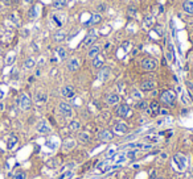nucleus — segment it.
<instances>
[{
  "mask_svg": "<svg viewBox=\"0 0 193 179\" xmlns=\"http://www.w3.org/2000/svg\"><path fill=\"white\" fill-rule=\"evenodd\" d=\"M101 20H102V17H101V15H99V13H93L91 19H90V21L87 22V24H89V25H95V24H98Z\"/></svg>",
  "mask_w": 193,
  "mask_h": 179,
  "instance_id": "a878e982",
  "label": "nucleus"
},
{
  "mask_svg": "<svg viewBox=\"0 0 193 179\" xmlns=\"http://www.w3.org/2000/svg\"><path fill=\"white\" fill-rule=\"evenodd\" d=\"M78 140L81 141V142H83V144L89 142V141H90V134H89V133H86V132H81L78 134Z\"/></svg>",
  "mask_w": 193,
  "mask_h": 179,
  "instance_id": "cd10ccee",
  "label": "nucleus"
},
{
  "mask_svg": "<svg viewBox=\"0 0 193 179\" xmlns=\"http://www.w3.org/2000/svg\"><path fill=\"white\" fill-rule=\"evenodd\" d=\"M106 103L109 106H114V104H118L119 103V96L116 93H109L106 96Z\"/></svg>",
  "mask_w": 193,
  "mask_h": 179,
  "instance_id": "a211bd4d",
  "label": "nucleus"
},
{
  "mask_svg": "<svg viewBox=\"0 0 193 179\" xmlns=\"http://www.w3.org/2000/svg\"><path fill=\"white\" fill-rule=\"evenodd\" d=\"M36 130H37L38 133H41V134H49V133L52 132V128H50V125L45 120H41V121H38V124L36 125Z\"/></svg>",
  "mask_w": 193,
  "mask_h": 179,
  "instance_id": "0eeeda50",
  "label": "nucleus"
},
{
  "mask_svg": "<svg viewBox=\"0 0 193 179\" xmlns=\"http://www.w3.org/2000/svg\"><path fill=\"white\" fill-rule=\"evenodd\" d=\"M12 1H13V3H19L20 0H12Z\"/></svg>",
  "mask_w": 193,
  "mask_h": 179,
  "instance_id": "c03bdc74",
  "label": "nucleus"
},
{
  "mask_svg": "<svg viewBox=\"0 0 193 179\" xmlns=\"http://www.w3.org/2000/svg\"><path fill=\"white\" fill-rule=\"evenodd\" d=\"M56 53H57L58 58L61 59V61L66 58V54H67V53H66V49H65V47H58V49L56 50Z\"/></svg>",
  "mask_w": 193,
  "mask_h": 179,
  "instance_id": "2f4dec72",
  "label": "nucleus"
},
{
  "mask_svg": "<svg viewBox=\"0 0 193 179\" xmlns=\"http://www.w3.org/2000/svg\"><path fill=\"white\" fill-rule=\"evenodd\" d=\"M19 107L22 111H28L30 108V98L27 93H21L19 98Z\"/></svg>",
  "mask_w": 193,
  "mask_h": 179,
  "instance_id": "20e7f679",
  "label": "nucleus"
},
{
  "mask_svg": "<svg viewBox=\"0 0 193 179\" xmlns=\"http://www.w3.org/2000/svg\"><path fill=\"white\" fill-rule=\"evenodd\" d=\"M65 37H66V35H65V32H57L54 36H53V40H54L56 42H61V41H64L65 40Z\"/></svg>",
  "mask_w": 193,
  "mask_h": 179,
  "instance_id": "7c9ffc66",
  "label": "nucleus"
},
{
  "mask_svg": "<svg viewBox=\"0 0 193 179\" xmlns=\"http://www.w3.org/2000/svg\"><path fill=\"white\" fill-rule=\"evenodd\" d=\"M12 179H27V173H25V171L15 173V175L12 177Z\"/></svg>",
  "mask_w": 193,
  "mask_h": 179,
  "instance_id": "72a5a7b5",
  "label": "nucleus"
},
{
  "mask_svg": "<svg viewBox=\"0 0 193 179\" xmlns=\"http://www.w3.org/2000/svg\"><path fill=\"white\" fill-rule=\"evenodd\" d=\"M154 24H155V19L152 16H147L144 19V28H152Z\"/></svg>",
  "mask_w": 193,
  "mask_h": 179,
  "instance_id": "c85d7f7f",
  "label": "nucleus"
},
{
  "mask_svg": "<svg viewBox=\"0 0 193 179\" xmlns=\"http://www.w3.org/2000/svg\"><path fill=\"white\" fill-rule=\"evenodd\" d=\"M156 66H157V62H156V59H154V58H144L143 61H141V67H143L146 71H152V70L156 69Z\"/></svg>",
  "mask_w": 193,
  "mask_h": 179,
  "instance_id": "7ed1b4c3",
  "label": "nucleus"
},
{
  "mask_svg": "<svg viewBox=\"0 0 193 179\" xmlns=\"http://www.w3.org/2000/svg\"><path fill=\"white\" fill-rule=\"evenodd\" d=\"M183 9L188 15H193V0H185L183 3Z\"/></svg>",
  "mask_w": 193,
  "mask_h": 179,
  "instance_id": "f3484780",
  "label": "nucleus"
},
{
  "mask_svg": "<svg viewBox=\"0 0 193 179\" xmlns=\"http://www.w3.org/2000/svg\"><path fill=\"white\" fill-rule=\"evenodd\" d=\"M67 4V0H54L53 1V8L54 9H64Z\"/></svg>",
  "mask_w": 193,
  "mask_h": 179,
  "instance_id": "4be33fe9",
  "label": "nucleus"
},
{
  "mask_svg": "<svg viewBox=\"0 0 193 179\" xmlns=\"http://www.w3.org/2000/svg\"><path fill=\"white\" fill-rule=\"evenodd\" d=\"M138 109H141V111H146L147 108H148V103L147 101H144V100H141V101H139L138 103Z\"/></svg>",
  "mask_w": 193,
  "mask_h": 179,
  "instance_id": "f704fd0d",
  "label": "nucleus"
},
{
  "mask_svg": "<svg viewBox=\"0 0 193 179\" xmlns=\"http://www.w3.org/2000/svg\"><path fill=\"white\" fill-rule=\"evenodd\" d=\"M4 4L8 5V4H9V0H4Z\"/></svg>",
  "mask_w": 193,
  "mask_h": 179,
  "instance_id": "79ce46f5",
  "label": "nucleus"
},
{
  "mask_svg": "<svg viewBox=\"0 0 193 179\" xmlns=\"http://www.w3.org/2000/svg\"><path fill=\"white\" fill-rule=\"evenodd\" d=\"M160 100H161V103L169 104V106H171V104H173L175 100H176V93L171 90H167L160 95Z\"/></svg>",
  "mask_w": 193,
  "mask_h": 179,
  "instance_id": "f03ea898",
  "label": "nucleus"
},
{
  "mask_svg": "<svg viewBox=\"0 0 193 179\" xmlns=\"http://www.w3.org/2000/svg\"><path fill=\"white\" fill-rule=\"evenodd\" d=\"M127 130H128V127H127V124L124 123H116L114 125V132L118 133V134H124V133H127Z\"/></svg>",
  "mask_w": 193,
  "mask_h": 179,
  "instance_id": "9d476101",
  "label": "nucleus"
},
{
  "mask_svg": "<svg viewBox=\"0 0 193 179\" xmlns=\"http://www.w3.org/2000/svg\"><path fill=\"white\" fill-rule=\"evenodd\" d=\"M49 1H54V0H48V3H49Z\"/></svg>",
  "mask_w": 193,
  "mask_h": 179,
  "instance_id": "49530a36",
  "label": "nucleus"
},
{
  "mask_svg": "<svg viewBox=\"0 0 193 179\" xmlns=\"http://www.w3.org/2000/svg\"><path fill=\"white\" fill-rule=\"evenodd\" d=\"M110 74H111V71H110V69H107V67H102L101 70H99V74H98V79L101 82H106L107 79L110 78Z\"/></svg>",
  "mask_w": 193,
  "mask_h": 179,
  "instance_id": "1a4fd4ad",
  "label": "nucleus"
},
{
  "mask_svg": "<svg viewBox=\"0 0 193 179\" xmlns=\"http://www.w3.org/2000/svg\"><path fill=\"white\" fill-rule=\"evenodd\" d=\"M156 179H165V178H163V177H160V178H156Z\"/></svg>",
  "mask_w": 193,
  "mask_h": 179,
  "instance_id": "a18cd8bd",
  "label": "nucleus"
},
{
  "mask_svg": "<svg viewBox=\"0 0 193 179\" xmlns=\"http://www.w3.org/2000/svg\"><path fill=\"white\" fill-rule=\"evenodd\" d=\"M69 129L72 130V132H78V130L81 129V123H79L78 120H73L72 123L69 124Z\"/></svg>",
  "mask_w": 193,
  "mask_h": 179,
  "instance_id": "393cba45",
  "label": "nucleus"
},
{
  "mask_svg": "<svg viewBox=\"0 0 193 179\" xmlns=\"http://www.w3.org/2000/svg\"><path fill=\"white\" fill-rule=\"evenodd\" d=\"M37 11H38V7H37V5H33V7L30 8V11H29V17L30 19H36V17H37V16H38Z\"/></svg>",
  "mask_w": 193,
  "mask_h": 179,
  "instance_id": "473e14b6",
  "label": "nucleus"
},
{
  "mask_svg": "<svg viewBox=\"0 0 193 179\" xmlns=\"http://www.w3.org/2000/svg\"><path fill=\"white\" fill-rule=\"evenodd\" d=\"M16 144H17V137H16L15 134L9 136V138H8V142H7L8 149H13V147L16 146Z\"/></svg>",
  "mask_w": 193,
  "mask_h": 179,
  "instance_id": "5701e85b",
  "label": "nucleus"
},
{
  "mask_svg": "<svg viewBox=\"0 0 193 179\" xmlns=\"http://www.w3.org/2000/svg\"><path fill=\"white\" fill-rule=\"evenodd\" d=\"M24 1H25V3H30V1H32V0H24Z\"/></svg>",
  "mask_w": 193,
  "mask_h": 179,
  "instance_id": "37998d69",
  "label": "nucleus"
},
{
  "mask_svg": "<svg viewBox=\"0 0 193 179\" xmlns=\"http://www.w3.org/2000/svg\"><path fill=\"white\" fill-rule=\"evenodd\" d=\"M46 100H48V95L45 92H42V91H38V92H36L35 101L37 104H44V103H46Z\"/></svg>",
  "mask_w": 193,
  "mask_h": 179,
  "instance_id": "ddd939ff",
  "label": "nucleus"
},
{
  "mask_svg": "<svg viewBox=\"0 0 193 179\" xmlns=\"http://www.w3.org/2000/svg\"><path fill=\"white\" fill-rule=\"evenodd\" d=\"M64 20H65V17H64V16H61L59 13H56V15H53V21H54V24L57 25V27H62V24H64Z\"/></svg>",
  "mask_w": 193,
  "mask_h": 179,
  "instance_id": "b1692460",
  "label": "nucleus"
},
{
  "mask_svg": "<svg viewBox=\"0 0 193 179\" xmlns=\"http://www.w3.org/2000/svg\"><path fill=\"white\" fill-rule=\"evenodd\" d=\"M112 137H114V134H112V132H110V130H102L98 134V138L101 141H111Z\"/></svg>",
  "mask_w": 193,
  "mask_h": 179,
  "instance_id": "2eb2a0df",
  "label": "nucleus"
},
{
  "mask_svg": "<svg viewBox=\"0 0 193 179\" xmlns=\"http://www.w3.org/2000/svg\"><path fill=\"white\" fill-rule=\"evenodd\" d=\"M0 53H1V45H0Z\"/></svg>",
  "mask_w": 193,
  "mask_h": 179,
  "instance_id": "de8ad7c7",
  "label": "nucleus"
},
{
  "mask_svg": "<svg viewBox=\"0 0 193 179\" xmlns=\"http://www.w3.org/2000/svg\"><path fill=\"white\" fill-rule=\"evenodd\" d=\"M155 88V82L154 81H144L140 84V90L141 91H152Z\"/></svg>",
  "mask_w": 193,
  "mask_h": 179,
  "instance_id": "dca6fc26",
  "label": "nucleus"
},
{
  "mask_svg": "<svg viewBox=\"0 0 193 179\" xmlns=\"http://www.w3.org/2000/svg\"><path fill=\"white\" fill-rule=\"evenodd\" d=\"M73 175H74L73 171H67V173H65V174L62 175V178H59V179H72Z\"/></svg>",
  "mask_w": 193,
  "mask_h": 179,
  "instance_id": "c9c22d12",
  "label": "nucleus"
},
{
  "mask_svg": "<svg viewBox=\"0 0 193 179\" xmlns=\"http://www.w3.org/2000/svg\"><path fill=\"white\" fill-rule=\"evenodd\" d=\"M75 95V91H74V87L72 86V84H66V86H64L61 88V96L65 99H72L74 98Z\"/></svg>",
  "mask_w": 193,
  "mask_h": 179,
  "instance_id": "39448f33",
  "label": "nucleus"
},
{
  "mask_svg": "<svg viewBox=\"0 0 193 179\" xmlns=\"http://www.w3.org/2000/svg\"><path fill=\"white\" fill-rule=\"evenodd\" d=\"M99 52H101V47L96 46V45H93V46H90L87 55H89V58L93 59V58H95L96 55H99Z\"/></svg>",
  "mask_w": 193,
  "mask_h": 179,
  "instance_id": "6ab92c4d",
  "label": "nucleus"
},
{
  "mask_svg": "<svg viewBox=\"0 0 193 179\" xmlns=\"http://www.w3.org/2000/svg\"><path fill=\"white\" fill-rule=\"evenodd\" d=\"M116 115H118L119 117H128V116L131 115V109H130V107L127 106V104H122V106H119L118 109H116Z\"/></svg>",
  "mask_w": 193,
  "mask_h": 179,
  "instance_id": "6e6552de",
  "label": "nucleus"
},
{
  "mask_svg": "<svg viewBox=\"0 0 193 179\" xmlns=\"http://www.w3.org/2000/svg\"><path fill=\"white\" fill-rule=\"evenodd\" d=\"M79 69V59L78 58H72L69 62H67V70L72 73L77 71Z\"/></svg>",
  "mask_w": 193,
  "mask_h": 179,
  "instance_id": "9b49d317",
  "label": "nucleus"
},
{
  "mask_svg": "<svg viewBox=\"0 0 193 179\" xmlns=\"http://www.w3.org/2000/svg\"><path fill=\"white\" fill-rule=\"evenodd\" d=\"M139 154V149H132V150H128V152L126 153V158L127 160H134L136 158V155Z\"/></svg>",
  "mask_w": 193,
  "mask_h": 179,
  "instance_id": "c756f323",
  "label": "nucleus"
},
{
  "mask_svg": "<svg viewBox=\"0 0 193 179\" xmlns=\"http://www.w3.org/2000/svg\"><path fill=\"white\" fill-rule=\"evenodd\" d=\"M58 112H59V115L64 116L65 119H70L73 116V108L69 103L62 101V103H59V106H58Z\"/></svg>",
  "mask_w": 193,
  "mask_h": 179,
  "instance_id": "f257e3e1",
  "label": "nucleus"
},
{
  "mask_svg": "<svg viewBox=\"0 0 193 179\" xmlns=\"http://www.w3.org/2000/svg\"><path fill=\"white\" fill-rule=\"evenodd\" d=\"M13 59H15V55H11V57H8L7 58V65H11L13 62Z\"/></svg>",
  "mask_w": 193,
  "mask_h": 179,
  "instance_id": "58836bf2",
  "label": "nucleus"
},
{
  "mask_svg": "<svg viewBox=\"0 0 193 179\" xmlns=\"http://www.w3.org/2000/svg\"><path fill=\"white\" fill-rule=\"evenodd\" d=\"M67 1H70V0H67Z\"/></svg>",
  "mask_w": 193,
  "mask_h": 179,
  "instance_id": "09e8293b",
  "label": "nucleus"
},
{
  "mask_svg": "<svg viewBox=\"0 0 193 179\" xmlns=\"http://www.w3.org/2000/svg\"><path fill=\"white\" fill-rule=\"evenodd\" d=\"M74 146H75V141L73 140V138H66V140L62 142V147H64V150H72Z\"/></svg>",
  "mask_w": 193,
  "mask_h": 179,
  "instance_id": "aec40b11",
  "label": "nucleus"
},
{
  "mask_svg": "<svg viewBox=\"0 0 193 179\" xmlns=\"http://www.w3.org/2000/svg\"><path fill=\"white\" fill-rule=\"evenodd\" d=\"M103 63H104V61H103L102 57L96 55L95 58H93V67H95V69H102V67H103Z\"/></svg>",
  "mask_w": 193,
  "mask_h": 179,
  "instance_id": "412c9836",
  "label": "nucleus"
},
{
  "mask_svg": "<svg viewBox=\"0 0 193 179\" xmlns=\"http://www.w3.org/2000/svg\"><path fill=\"white\" fill-rule=\"evenodd\" d=\"M9 19H11V20H12V21H13V22H15V24H16V25H19V24H20V21H19V19H17V17H16V15H15V13H13V15H11V16H9Z\"/></svg>",
  "mask_w": 193,
  "mask_h": 179,
  "instance_id": "e433bc0d",
  "label": "nucleus"
},
{
  "mask_svg": "<svg viewBox=\"0 0 193 179\" xmlns=\"http://www.w3.org/2000/svg\"><path fill=\"white\" fill-rule=\"evenodd\" d=\"M35 65H36L35 59H33V58H28V59H25V62H24V69L30 70V69H33V67H35Z\"/></svg>",
  "mask_w": 193,
  "mask_h": 179,
  "instance_id": "bb28decb",
  "label": "nucleus"
},
{
  "mask_svg": "<svg viewBox=\"0 0 193 179\" xmlns=\"http://www.w3.org/2000/svg\"><path fill=\"white\" fill-rule=\"evenodd\" d=\"M132 93H134V96H135L136 99H141V93L139 92L138 90H134V91H132Z\"/></svg>",
  "mask_w": 193,
  "mask_h": 179,
  "instance_id": "4c0bfd02",
  "label": "nucleus"
},
{
  "mask_svg": "<svg viewBox=\"0 0 193 179\" xmlns=\"http://www.w3.org/2000/svg\"><path fill=\"white\" fill-rule=\"evenodd\" d=\"M159 113H161V115H168V111H167V109H163V108H161V109L159 111Z\"/></svg>",
  "mask_w": 193,
  "mask_h": 179,
  "instance_id": "ea45409f",
  "label": "nucleus"
},
{
  "mask_svg": "<svg viewBox=\"0 0 193 179\" xmlns=\"http://www.w3.org/2000/svg\"><path fill=\"white\" fill-rule=\"evenodd\" d=\"M148 113L151 116H156L159 115V111H160V107H159V103H156V101H152V103L148 104Z\"/></svg>",
  "mask_w": 193,
  "mask_h": 179,
  "instance_id": "4468645a",
  "label": "nucleus"
},
{
  "mask_svg": "<svg viewBox=\"0 0 193 179\" xmlns=\"http://www.w3.org/2000/svg\"><path fill=\"white\" fill-rule=\"evenodd\" d=\"M173 163L176 165V167H177L180 171H183L186 166V158L184 157L183 154H176V155H173Z\"/></svg>",
  "mask_w": 193,
  "mask_h": 179,
  "instance_id": "423d86ee",
  "label": "nucleus"
},
{
  "mask_svg": "<svg viewBox=\"0 0 193 179\" xmlns=\"http://www.w3.org/2000/svg\"><path fill=\"white\" fill-rule=\"evenodd\" d=\"M3 98H4V92H3V90L0 88V100H1Z\"/></svg>",
  "mask_w": 193,
  "mask_h": 179,
  "instance_id": "a19ab883",
  "label": "nucleus"
},
{
  "mask_svg": "<svg viewBox=\"0 0 193 179\" xmlns=\"http://www.w3.org/2000/svg\"><path fill=\"white\" fill-rule=\"evenodd\" d=\"M95 41H96V35H95L94 30H93V32H90L89 35H87L86 38H85L83 45H85V46H93Z\"/></svg>",
  "mask_w": 193,
  "mask_h": 179,
  "instance_id": "f8f14e48",
  "label": "nucleus"
}]
</instances>
